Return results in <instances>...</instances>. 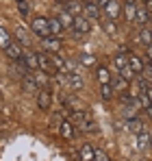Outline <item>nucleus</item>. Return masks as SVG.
Masks as SVG:
<instances>
[{
  "instance_id": "obj_24",
  "label": "nucleus",
  "mask_w": 152,
  "mask_h": 161,
  "mask_svg": "<svg viewBox=\"0 0 152 161\" xmlns=\"http://www.w3.org/2000/svg\"><path fill=\"white\" fill-rule=\"evenodd\" d=\"M113 68H115V70L126 68V54H124V53H117L115 57H113Z\"/></svg>"
},
{
  "instance_id": "obj_34",
  "label": "nucleus",
  "mask_w": 152,
  "mask_h": 161,
  "mask_svg": "<svg viewBox=\"0 0 152 161\" xmlns=\"http://www.w3.org/2000/svg\"><path fill=\"white\" fill-rule=\"evenodd\" d=\"M141 2H144V4H150V0H141Z\"/></svg>"
},
{
  "instance_id": "obj_15",
  "label": "nucleus",
  "mask_w": 152,
  "mask_h": 161,
  "mask_svg": "<svg viewBox=\"0 0 152 161\" xmlns=\"http://www.w3.org/2000/svg\"><path fill=\"white\" fill-rule=\"evenodd\" d=\"M135 13H137V2H124L122 7V15L128 22H135Z\"/></svg>"
},
{
  "instance_id": "obj_12",
  "label": "nucleus",
  "mask_w": 152,
  "mask_h": 161,
  "mask_svg": "<svg viewBox=\"0 0 152 161\" xmlns=\"http://www.w3.org/2000/svg\"><path fill=\"white\" fill-rule=\"evenodd\" d=\"M41 46L46 50H50V53H59L61 50V39H57V37H41Z\"/></svg>"
},
{
  "instance_id": "obj_26",
  "label": "nucleus",
  "mask_w": 152,
  "mask_h": 161,
  "mask_svg": "<svg viewBox=\"0 0 152 161\" xmlns=\"http://www.w3.org/2000/svg\"><path fill=\"white\" fill-rule=\"evenodd\" d=\"M9 44H11V35H9V33H7L4 28L0 26V48L4 50V48H7Z\"/></svg>"
},
{
  "instance_id": "obj_37",
  "label": "nucleus",
  "mask_w": 152,
  "mask_h": 161,
  "mask_svg": "<svg viewBox=\"0 0 152 161\" xmlns=\"http://www.w3.org/2000/svg\"><path fill=\"white\" fill-rule=\"evenodd\" d=\"M94 2H96V0H94Z\"/></svg>"
},
{
  "instance_id": "obj_10",
  "label": "nucleus",
  "mask_w": 152,
  "mask_h": 161,
  "mask_svg": "<svg viewBox=\"0 0 152 161\" xmlns=\"http://www.w3.org/2000/svg\"><path fill=\"white\" fill-rule=\"evenodd\" d=\"M22 63L26 65V70H28V72H35V70H37V53L26 50V53L22 54Z\"/></svg>"
},
{
  "instance_id": "obj_4",
  "label": "nucleus",
  "mask_w": 152,
  "mask_h": 161,
  "mask_svg": "<svg viewBox=\"0 0 152 161\" xmlns=\"http://www.w3.org/2000/svg\"><path fill=\"white\" fill-rule=\"evenodd\" d=\"M72 31H74L76 35H89V31H91V22L80 13V15H74V24H72Z\"/></svg>"
},
{
  "instance_id": "obj_36",
  "label": "nucleus",
  "mask_w": 152,
  "mask_h": 161,
  "mask_svg": "<svg viewBox=\"0 0 152 161\" xmlns=\"http://www.w3.org/2000/svg\"><path fill=\"white\" fill-rule=\"evenodd\" d=\"M15 2H20V0H15Z\"/></svg>"
},
{
  "instance_id": "obj_28",
  "label": "nucleus",
  "mask_w": 152,
  "mask_h": 161,
  "mask_svg": "<svg viewBox=\"0 0 152 161\" xmlns=\"http://www.w3.org/2000/svg\"><path fill=\"white\" fill-rule=\"evenodd\" d=\"M102 28H104V31H106L109 35H115V33H117V28H115V22H111V20H106V18L102 20Z\"/></svg>"
},
{
  "instance_id": "obj_2",
  "label": "nucleus",
  "mask_w": 152,
  "mask_h": 161,
  "mask_svg": "<svg viewBox=\"0 0 152 161\" xmlns=\"http://www.w3.org/2000/svg\"><path fill=\"white\" fill-rule=\"evenodd\" d=\"M30 31L41 39V37H50V31H48V18H33L30 22Z\"/></svg>"
},
{
  "instance_id": "obj_6",
  "label": "nucleus",
  "mask_w": 152,
  "mask_h": 161,
  "mask_svg": "<svg viewBox=\"0 0 152 161\" xmlns=\"http://www.w3.org/2000/svg\"><path fill=\"white\" fill-rule=\"evenodd\" d=\"M37 70L44 72V74H50V76L57 74V70L52 68V63H50V59H48L46 53H37Z\"/></svg>"
},
{
  "instance_id": "obj_23",
  "label": "nucleus",
  "mask_w": 152,
  "mask_h": 161,
  "mask_svg": "<svg viewBox=\"0 0 152 161\" xmlns=\"http://www.w3.org/2000/svg\"><path fill=\"white\" fill-rule=\"evenodd\" d=\"M96 57L94 54H80V65L83 68H96Z\"/></svg>"
},
{
  "instance_id": "obj_7",
  "label": "nucleus",
  "mask_w": 152,
  "mask_h": 161,
  "mask_svg": "<svg viewBox=\"0 0 152 161\" xmlns=\"http://www.w3.org/2000/svg\"><path fill=\"white\" fill-rule=\"evenodd\" d=\"M4 54H7L11 61H20V59H22V54H24V50H22V44L11 42V44L4 48Z\"/></svg>"
},
{
  "instance_id": "obj_16",
  "label": "nucleus",
  "mask_w": 152,
  "mask_h": 161,
  "mask_svg": "<svg viewBox=\"0 0 152 161\" xmlns=\"http://www.w3.org/2000/svg\"><path fill=\"white\" fill-rule=\"evenodd\" d=\"M126 126H128V131H130L133 135H137V133H141V131H144V122H141V118H139V115H137V118H130V120L126 122Z\"/></svg>"
},
{
  "instance_id": "obj_22",
  "label": "nucleus",
  "mask_w": 152,
  "mask_h": 161,
  "mask_svg": "<svg viewBox=\"0 0 152 161\" xmlns=\"http://www.w3.org/2000/svg\"><path fill=\"white\" fill-rule=\"evenodd\" d=\"M78 155H80V159H83V161H94V148H91L89 144H85V146L78 150Z\"/></svg>"
},
{
  "instance_id": "obj_13",
  "label": "nucleus",
  "mask_w": 152,
  "mask_h": 161,
  "mask_svg": "<svg viewBox=\"0 0 152 161\" xmlns=\"http://www.w3.org/2000/svg\"><path fill=\"white\" fill-rule=\"evenodd\" d=\"M48 31H50V37L61 39V35H63V31H65V28L59 24V20H57V18H48Z\"/></svg>"
},
{
  "instance_id": "obj_17",
  "label": "nucleus",
  "mask_w": 152,
  "mask_h": 161,
  "mask_svg": "<svg viewBox=\"0 0 152 161\" xmlns=\"http://www.w3.org/2000/svg\"><path fill=\"white\" fill-rule=\"evenodd\" d=\"M96 79H98V83H100V85L111 83V72H109L104 65H96Z\"/></svg>"
},
{
  "instance_id": "obj_33",
  "label": "nucleus",
  "mask_w": 152,
  "mask_h": 161,
  "mask_svg": "<svg viewBox=\"0 0 152 161\" xmlns=\"http://www.w3.org/2000/svg\"><path fill=\"white\" fill-rule=\"evenodd\" d=\"M54 2H57V4H65L68 0H54Z\"/></svg>"
},
{
  "instance_id": "obj_5",
  "label": "nucleus",
  "mask_w": 152,
  "mask_h": 161,
  "mask_svg": "<svg viewBox=\"0 0 152 161\" xmlns=\"http://www.w3.org/2000/svg\"><path fill=\"white\" fill-rule=\"evenodd\" d=\"M126 65L130 68V72L137 76V74H141V70H144V59L139 57V54H135V53H128L126 54Z\"/></svg>"
},
{
  "instance_id": "obj_20",
  "label": "nucleus",
  "mask_w": 152,
  "mask_h": 161,
  "mask_svg": "<svg viewBox=\"0 0 152 161\" xmlns=\"http://www.w3.org/2000/svg\"><path fill=\"white\" fill-rule=\"evenodd\" d=\"M65 9H68L72 15H80V13H83V4H80V0H68V2H65Z\"/></svg>"
},
{
  "instance_id": "obj_21",
  "label": "nucleus",
  "mask_w": 152,
  "mask_h": 161,
  "mask_svg": "<svg viewBox=\"0 0 152 161\" xmlns=\"http://www.w3.org/2000/svg\"><path fill=\"white\" fill-rule=\"evenodd\" d=\"M144 46H150V42H152V33H150V24H146V26L141 28V33H139V37H137Z\"/></svg>"
},
{
  "instance_id": "obj_35",
  "label": "nucleus",
  "mask_w": 152,
  "mask_h": 161,
  "mask_svg": "<svg viewBox=\"0 0 152 161\" xmlns=\"http://www.w3.org/2000/svg\"><path fill=\"white\" fill-rule=\"evenodd\" d=\"M124 2H137V0H124Z\"/></svg>"
},
{
  "instance_id": "obj_18",
  "label": "nucleus",
  "mask_w": 152,
  "mask_h": 161,
  "mask_svg": "<svg viewBox=\"0 0 152 161\" xmlns=\"http://www.w3.org/2000/svg\"><path fill=\"white\" fill-rule=\"evenodd\" d=\"M109 85H111V89H115V92H122V94H126V92H128V80L122 79V76H117L115 80L111 79Z\"/></svg>"
},
{
  "instance_id": "obj_19",
  "label": "nucleus",
  "mask_w": 152,
  "mask_h": 161,
  "mask_svg": "<svg viewBox=\"0 0 152 161\" xmlns=\"http://www.w3.org/2000/svg\"><path fill=\"white\" fill-rule=\"evenodd\" d=\"M59 131H61V137H63V139H72V137H74V126H72L70 120H63Z\"/></svg>"
},
{
  "instance_id": "obj_32",
  "label": "nucleus",
  "mask_w": 152,
  "mask_h": 161,
  "mask_svg": "<svg viewBox=\"0 0 152 161\" xmlns=\"http://www.w3.org/2000/svg\"><path fill=\"white\" fill-rule=\"evenodd\" d=\"M18 9H20V13H22V15H28V2H26V0H20V2H18Z\"/></svg>"
},
{
  "instance_id": "obj_27",
  "label": "nucleus",
  "mask_w": 152,
  "mask_h": 161,
  "mask_svg": "<svg viewBox=\"0 0 152 161\" xmlns=\"http://www.w3.org/2000/svg\"><path fill=\"white\" fill-rule=\"evenodd\" d=\"M15 37H18V44H26V42H28V33H26V28L15 26Z\"/></svg>"
},
{
  "instance_id": "obj_1",
  "label": "nucleus",
  "mask_w": 152,
  "mask_h": 161,
  "mask_svg": "<svg viewBox=\"0 0 152 161\" xmlns=\"http://www.w3.org/2000/svg\"><path fill=\"white\" fill-rule=\"evenodd\" d=\"M102 13H104L106 20H111V22H120V18H122V7H120L117 0H109V2L102 7Z\"/></svg>"
},
{
  "instance_id": "obj_31",
  "label": "nucleus",
  "mask_w": 152,
  "mask_h": 161,
  "mask_svg": "<svg viewBox=\"0 0 152 161\" xmlns=\"http://www.w3.org/2000/svg\"><path fill=\"white\" fill-rule=\"evenodd\" d=\"M94 161H111V159L106 157V153H102V150H98V148H94Z\"/></svg>"
},
{
  "instance_id": "obj_30",
  "label": "nucleus",
  "mask_w": 152,
  "mask_h": 161,
  "mask_svg": "<svg viewBox=\"0 0 152 161\" xmlns=\"http://www.w3.org/2000/svg\"><path fill=\"white\" fill-rule=\"evenodd\" d=\"M117 74H120L122 79H126L128 83H130V80H133V79H135V74L130 72V68H128V65H126V68H122V70H117Z\"/></svg>"
},
{
  "instance_id": "obj_9",
  "label": "nucleus",
  "mask_w": 152,
  "mask_h": 161,
  "mask_svg": "<svg viewBox=\"0 0 152 161\" xmlns=\"http://www.w3.org/2000/svg\"><path fill=\"white\" fill-rule=\"evenodd\" d=\"M37 105H39L41 111H48V109L52 107V94L48 89H41V92L37 94Z\"/></svg>"
},
{
  "instance_id": "obj_11",
  "label": "nucleus",
  "mask_w": 152,
  "mask_h": 161,
  "mask_svg": "<svg viewBox=\"0 0 152 161\" xmlns=\"http://www.w3.org/2000/svg\"><path fill=\"white\" fill-rule=\"evenodd\" d=\"M57 20H59V24L63 28H72V24H74V15H72L68 9H61L59 15H57Z\"/></svg>"
},
{
  "instance_id": "obj_14",
  "label": "nucleus",
  "mask_w": 152,
  "mask_h": 161,
  "mask_svg": "<svg viewBox=\"0 0 152 161\" xmlns=\"http://www.w3.org/2000/svg\"><path fill=\"white\" fill-rule=\"evenodd\" d=\"M22 85H24L26 92H35L37 87H39V83H37V79L30 74V72H26V74H22Z\"/></svg>"
},
{
  "instance_id": "obj_29",
  "label": "nucleus",
  "mask_w": 152,
  "mask_h": 161,
  "mask_svg": "<svg viewBox=\"0 0 152 161\" xmlns=\"http://www.w3.org/2000/svg\"><path fill=\"white\" fill-rule=\"evenodd\" d=\"M100 94H102V98H104V100H109V98L113 96V89H111V85H109V83L100 85Z\"/></svg>"
},
{
  "instance_id": "obj_8",
  "label": "nucleus",
  "mask_w": 152,
  "mask_h": 161,
  "mask_svg": "<svg viewBox=\"0 0 152 161\" xmlns=\"http://www.w3.org/2000/svg\"><path fill=\"white\" fill-rule=\"evenodd\" d=\"M135 22L137 24H150V4H144V7H139L137 4V13H135Z\"/></svg>"
},
{
  "instance_id": "obj_25",
  "label": "nucleus",
  "mask_w": 152,
  "mask_h": 161,
  "mask_svg": "<svg viewBox=\"0 0 152 161\" xmlns=\"http://www.w3.org/2000/svg\"><path fill=\"white\" fill-rule=\"evenodd\" d=\"M148 144H150V135H148V131L137 133V146H139V148H148Z\"/></svg>"
},
{
  "instance_id": "obj_3",
  "label": "nucleus",
  "mask_w": 152,
  "mask_h": 161,
  "mask_svg": "<svg viewBox=\"0 0 152 161\" xmlns=\"http://www.w3.org/2000/svg\"><path fill=\"white\" fill-rule=\"evenodd\" d=\"M83 15H85L89 22H98V20H102L100 18V7H98L94 0H85V4H83Z\"/></svg>"
}]
</instances>
